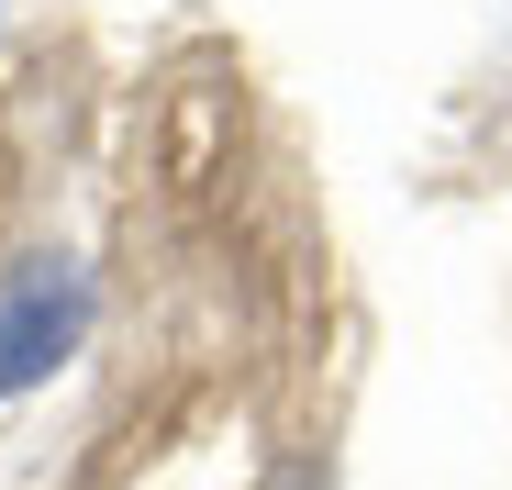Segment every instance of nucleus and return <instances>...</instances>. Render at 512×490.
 Here are the masks:
<instances>
[{
    "mask_svg": "<svg viewBox=\"0 0 512 490\" xmlns=\"http://www.w3.org/2000/svg\"><path fill=\"white\" fill-rule=\"evenodd\" d=\"M101 323V279L90 257H67V245H34V257L0 268V401H23L45 379L78 368V346H90Z\"/></svg>",
    "mask_w": 512,
    "mask_h": 490,
    "instance_id": "obj_1",
    "label": "nucleus"
},
{
    "mask_svg": "<svg viewBox=\"0 0 512 490\" xmlns=\"http://www.w3.org/2000/svg\"><path fill=\"white\" fill-rule=\"evenodd\" d=\"M268 490H334V468H323V457H290V468H279Z\"/></svg>",
    "mask_w": 512,
    "mask_h": 490,
    "instance_id": "obj_2",
    "label": "nucleus"
}]
</instances>
